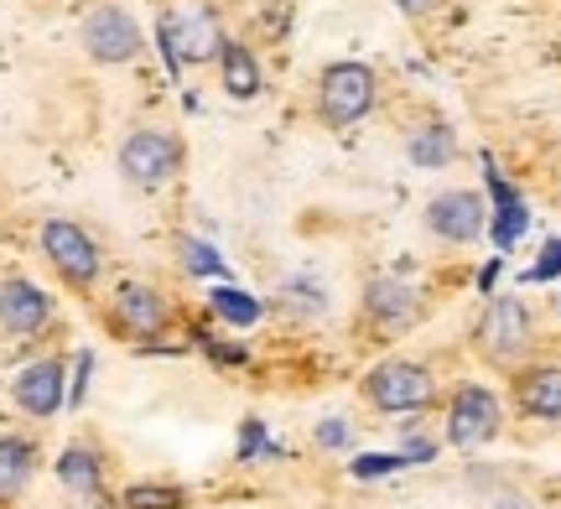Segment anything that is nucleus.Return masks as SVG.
<instances>
[{"mask_svg": "<svg viewBox=\"0 0 561 509\" xmlns=\"http://www.w3.org/2000/svg\"><path fill=\"white\" fill-rule=\"evenodd\" d=\"M224 26L219 11L208 0H182L178 11L161 16V53H167V68L178 73L182 62H219L224 53Z\"/></svg>", "mask_w": 561, "mask_h": 509, "instance_id": "nucleus-1", "label": "nucleus"}, {"mask_svg": "<svg viewBox=\"0 0 561 509\" xmlns=\"http://www.w3.org/2000/svg\"><path fill=\"white\" fill-rule=\"evenodd\" d=\"M380 100V79L369 62H328L318 83V115L328 130H348L359 125Z\"/></svg>", "mask_w": 561, "mask_h": 509, "instance_id": "nucleus-2", "label": "nucleus"}, {"mask_svg": "<svg viewBox=\"0 0 561 509\" xmlns=\"http://www.w3.org/2000/svg\"><path fill=\"white\" fill-rule=\"evenodd\" d=\"M364 401L375 410H390V416H411V410H426L437 401V380L416 359H385L364 374Z\"/></svg>", "mask_w": 561, "mask_h": 509, "instance_id": "nucleus-3", "label": "nucleus"}, {"mask_svg": "<svg viewBox=\"0 0 561 509\" xmlns=\"http://www.w3.org/2000/svg\"><path fill=\"white\" fill-rule=\"evenodd\" d=\"M182 166V141L172 130H157V125H140L121 141V172L130 187H161L172 183Z\"/></svg>", "mask_w": 561, "mask_h": 509, "instance_id": "nucleus-4", "label": "nucleus"}, {"mask_svg": "<svg viewBox=\"0 0 561 509\" xmlns=\"http://www.w3.org/2000/svg\"><path fill=\"white\" fill-rule=\"evenodd\" d=\"M42 255L53 261L62 281L73 286V291H89V286L100 281V245L89 240V229L73 224V219H53V224H42Z\"/></svg>", "mask_w": 561, "mask_h": 509, "instance_id": "nucleus-5", "label": "nucleus"}, {"mask_svg": "<svg viewBox=\"0 0 561 509\" xmlns=\"http://www.w3.org/2000/svg\"><path fill=\"white\" fill-rule=\"evenodd\" d=\"M530 348V306L520 297H494L479 323V354L489 365H515Z\"/></svg>", "mask_w": 561, "mask_h": 509, "instance_id": "nucleus-6", "label": "nucleus"}, {"mask_svg": "<svg viewBox=\"0 0 561 509\" xmlns=\"http://www.w3.org/2000/svg\"><path fill=\"white\" fill-rule=\"evenodd\" d=\"M500 421H504V410H500V401H494V390L462 385L458 395H453V406H447V442L462 452H473L500 437Z\"/></svg>", "mask_w": 561, "mask_h": 509, "instance_id": "nucleus-7", "label": "nucleus"}, {"mask_svg": "<svg viewBox=\"0 0 561 509\" xmlns=\"http://www.w3.org/2000/svg\"><path fill=\"white\" fill-rule=\"evenodd\" d=\"M83 53L94 62H110V68L130 62L140 53L136 16H130L125 5H94V11L83 16Z\"/></svg>", "mask_w": 561, "mask_h": 509, "instance_id": "nucleus-8", "label": "nucleus"}, {"mask_svg": "<svg viewBox=\"0 0 561 509\" xmlns=\"http://www.w3.org/2000/svg\"><path fill=\"white\" fill-rule=\"evenodd\" d=\"M110 323H115V333H125V338H161L167 333V323H172V306H167V297H161L157 286L146 281H125L121 291H115V302H110Z\"/></svg>", "mask_w": 561, "mask_h": 509, "instance_id": "nucleus-9", "label": "nucleus"}, {"mask_svg": "<svg viewBox=\"0 0 561 509\" xmlns=\"http://www.w3.org/2000/svg\"><path fill=\"white\" fill-rule=\"evenodd\" d=\"M426 229L447 240V245H473L483 229H489V204L468 187H453V193H437L426 204Z\"/></svg>", "mask_w": 561, "mask_h": 509, "instance_id": "nucleus-10", "label": "nucleus"}, {"mask_svg": "<svg viewBox=\"0 0 561 509\" xmlns=\"http://www.w3.org/2000/svg\"><path fill=\"white\" fill-rule=\"evenodd\" d=\"M364 317L380 327V333H401L421 317V297L416 286L401 281V276H375L364 286Z\"/></svg>", "mask_w": 561, "mask_h": 509, "instance_id": "nucleus-11", "label": "nucleus"}, {"mask_svg": "<svg viewBox=\"0 0 561 509\" xmlns=\"http://www.w3.org/2000/svg\"><path fill=\"white\" fill-rule=\"evenodd\" d=\"M47 323H53V297L42 286L21 281V276L0 281V327L11 338H37Z\"/></svg>", "mask_w": 561, "mask_h": 509, "instance_id": "nucleus-12", "label": "nucleus"}, {"mask_svg": "<svg viewBox=\"0 0 561 509\" xmlns=\"http://www.w3.org/2000/svg\"><path fill=\"white\" fill-rule=\"evenodd\" d=\"M11 395H16V406L26 410V416H37V421H53V416L62 410V401H68L62 359H37V365H26V369L16 374Z\"/></svg>", "mask_w": 561, "mask_h": 509, "instance_id": "nucleus-13", "label": "nucleus"}, {"mask_svg": "<svg viewBox=\"0 0 561 509\" xmlns=\"http://www.w3.org/2000/svg\"><path fill=\"white\" fill-rule=\"evenodd\" d=\"M515 406L536 421H561V365H536L515 374Z\"/></svg>", "mask_w": 561, "mask_h": 509, "instance_id": "nucleus-14", "label": "nucleus"}, {"mask_svg": "<svg viewBox=\"0 0 561 509\" xmlns=\"http://www.w3.org/2000/svg\"><path fill=\"white\" fill-rule=\"evenodd\" d=\"M37 473V448L26 437H0V505H11Z\"/></svg>", "mask_w": 561, "mask_h": 509, "instance_id": "nucleus-15", "label": "nucleus"}, {"mask_svg": "<svg viewBox=\"0 0 561 509\" xmlns=\"http://www.w3.org/2000/svg\"><path fill=\"white\" fill-rule=\"evenodd\" d=\"M219 73H224V94L229 100H255L261 94V68H255V53L244 42H224Z\"/></svg>", "mask_w": 561, "mask_h": 509, "instance_id": "nucleus-16", "label": "nucleus"}, {"mask_svg": "<svg viewBox=\"0 0 561 509\" xmlns=\"http://www.w3.org/2000/svg\"><path fill=\"white\" fill-rule=\"evenodd\" d=\"M405 157L416 166H426V172H437V166H447L458 157V136L447 125H421V130L405 136Z\"/></svg>", "mask_w": 561, "mask_h": 509, "instance_id": "nucleus-17", "label": "nucleus"}, {"mask_svg": "<svg viewBox=\"0 0 561 509\" xmlns=\"http://www.w3.org/2000/svg\"><path fill=\"white\" fill-rule=\"evenodd\" d=\"M58 478L73 494H100L104 489V463L94 448H62L58 458Z\"/></svg>", "mask_w": 561, "mask_h": 509, "instance_id": "nucleus-18", "label": "nucleus"}, {"mask_svg": "<svg viewBox=\"0 0 561 509\" xmlns=\"http://www.w3.org/2000/svg\"><path fill=\"white\" fill-rule=\"evenodd\" d=\"M208 306H214V317H224L229 327H255L265 312L244 286H214V291H208Z\"/></svg>", "mask_w": 561, "mask_h": 509, "instance_id": "nucleus-19", "label": "nucleus"}, {"mask_svg": "<svg viewBox=\"0 0 561 509\" xmlns=\"http://www.w3.org/2000/svg\"><path fill=\"white\" fill-rule=\"evenodd\" d=\"M187 505V494L178 484H130L121 494V509H182Z\"/></svg>", "mask_w": 561, "mask_h": 509, "instance_id": "nucleus-20", "label": "nucleus"}, {"mask_svg": "<svg viewBox=\"0 0 561 509\" xmlns=\"http://www.w3.org/2000/svg\"><path fill=\"white\" fill-rule=\"evenodd\" d=\"M182 265L193 276H224V255L208 240H182Z\"/></svg>", "mask_w": 561, "mask_h": 509, "instance_id": "nucleus-21", "label": "nucleus"}, {"mask_svg": "<svg viewBox=\"0 0 561 509\" xmlns=\"http://www.w3.org/2000/svg\"><path fill=\"white\" fill-rule=\"evenodd\" d=\"M401 452H359L354 463H348V473L359 478V484H369V478H385V473H401Z\"/></svg>", "mask_w": 561, "mask_h": 509, "instance_id": "nucleus-22", "label": "nucleus"}, {"mask_svg": "<svg viewBox=\"0 0 561 509\" xmlns=\"http://www.w3.org/2000/svg\"><path fill=\"white\" fill-rule=\"evenodd\" d=\"M255 458H280V448L265 437V421H244V431H240V463H255Z\"/></svg>", "mask_w": 561, "mask_h": 509, "instance_id": "nucleus-23", "label": "nucleus"}, {"mask_svg": "<svg viewBox=\"0 0 561 509\" xmlns=\"http://www.w3.org/2000/svg\"><path fill=\"white\" fill-rule=\"evenodd\" d=\"M89 374H94V354L83 348L79 359H73V385H68V406H83V395H89Z\"/></svg>", "mask_w": 561, "mask_h": 509, "instance_id": "nucleus-24", "label": "nucleus"}, {"mask_svg": "<svg viewBox=\"0 0 561 509\" xmlns=\"http://www.w3.org/2000/svg\"><path fill=\"white\" fill-rule=\"evenodd\" d=\"M432 458H437V448H432L426 437H405V442H401V463H405V468H411V463H432Z\"/></svg>", "mask_w": 561, "mask_h": 509, "instance_id": "nucleus-25", "label": "nucleus"}, {"mask_svg": "<svg viewBox=\"0 0 561 509\" xmlns=\"http://www.w3.org/2000/svg\"><path fill=\"white\" fill-rule=\"evenodd\" d=\"M343 442H348V421L333 416V421H322L318 427V448H343Z\"/></svg>", "mask_w": 561, "mask_h": 509, "instance_id": "nucleus-26", "label": "nucleus"}, {"mask_svg": "<svg viewBox=\"0 0 561 509\" xmlns=\"http://www.w3.org/2000/svg\"><path fill=\"white\" fill-rule=\"evenodd\" d=\"M494 281H500V261H489L479 270V291H494Z\"/></svg>", "mask_w": 561, "mask_h": 509, "instance_id": "nucleus-27", "label": "nucleus"}, {"mask_svg": "<svg viewBox=\"0 0 561 509\" xmlns=\"http://www.w3.org/2000/svg\"><path fill=\"white\" fill-rule=\"evenodd\" d=\"M396 5H401V11H411V16H421V11H432L437 0H396Z\"/></svg>", "mask_w": 561, "mask_h": 509, "instance_id": "nucleus-28", "label": "nucleus"}, {"mask_svg": "<svg viewBox=\"0 0 561 509\" xmlns=\"http://www.w3.org/2000/svg\"><path fill=\"white\" fill-rule=\"evenodd\" d=\"M551 245H557V255H561V240H551Z\"/></svg>", "mask_w": 561, "mask_h": 509, "instance_id": "nucleus-29", "label": "nucleus"}]
</instances>
